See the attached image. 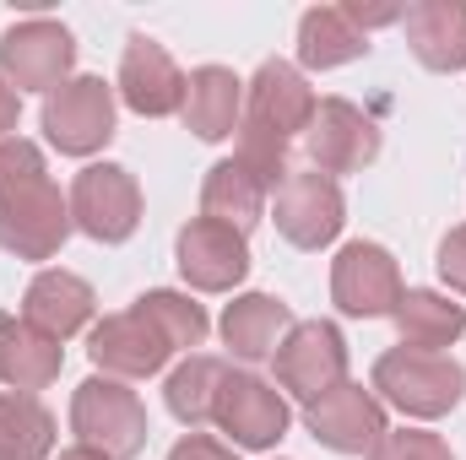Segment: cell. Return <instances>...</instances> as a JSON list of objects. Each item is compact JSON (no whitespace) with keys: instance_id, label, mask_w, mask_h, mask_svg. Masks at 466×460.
I'll return each mask as SVG.
<instances>
[{"instance_id":"1","label":"cell","mask_w":466,"mask_h":460,"mask_svg":"<svg viewBox=\"0 0 466 460\" xmlns=\"http://www.w3.org/2000/svg\"><path fill=\"white\" fill-rule=\"evenodd\" d=\"M315 93H309V82H304V71L299 65H288V60H266L260 71H255V82L244 87V115H238V163L266 185V190H277L293 168H288V152H293V141H304V130H309V119H315Z\"/></svg>"},{"instance_id":"2","label":"cell","mask_w":466,"mask_h":460,"mask_svg":"<svg viewBox=\"0 0 466 460\" xmlns=\"http://www.w3.org/2000/svg\"><path fill=\"white\" fill-rule=\"evenodd\" d=\"M71 238V195L49 179L33 141H0V249L16 260H55Z\"/></svg>"},{"instance_id":"3","label":"cell","mask_w":466,"mask_h":460,"mask_svg":"<svg viewBox=\"0 0 466 460\" xmlns=\"http://www.w3.org/2000/svg\"><path fill=\"white\" fill-rule=\"evenodd\" d=\"M369 390H380V401H390L407 417H451L466 395V368L451 352H418V346H390L374 357Z\"/></svg>"},{"instance_id":"4","label":"cell","mask_w":466,"mask_h":460,"mask_svg":"<svg viewBox=\"0 0 466 460\" xmlns=\"http://www.w3.org/2000/svg\"><path fill=\"white\" fill-rule=\"evenodd\" d=\"M71 434H76V445L109 460H136L147 450V406L125 379L93 374L71 395Z\"/></svg>"},{"instance_id":"5","label":"cell","mask_w":466,"mask_h":460,"mask_svg":"<svg viewBox=\"0 0 466 460\" xmlns=\"http://www.w3.org/2000/svg\"><path fill=\"white\" fill-rule=\"evenodd\" d=\"M71 65H76V38L66 22H49V16H27V22H11L0 33V76L16 87V93H55L71 82Z\"/></svg>"},{"instance_id":"6","label":"cell","mask_w":466,"mask_h":460,"mask_svg":"<svg viewBox=\"0 0 466 460\" xmlns=\"http://www.w3.org/2000/svg\"><path fill=\"white\" fill-rule=\"evenodd\" d=\"M71 228L98 244H125L141 228V185L125 163H87L71 179Z\"/></svg>"},{"instance_id":"7","label":"cell","mask_w":466,"mask_h":460,"mask_svg":"<svg viewBox=\"0 0 466 460\" xmlns=\"http://www.w3.org/2000/svg\"><path fill=\"white\" fill-rule=\"evenodd\" d=\"M44 135L66 157H93L115 141V87L104 76H71L44 98Z\"/></svg>"},{"instance_id":"8","label":"cell","mask_w":466,"mask_h":460,"mask_svg":"<svg viewBox=\"0 0 466 460\" xmlns=\"http://www.w3.org/2000/svg\"><path fill=\"white\" fill-rule=\"evenodd\" d=\"M212 423L228 434L233 450H277L293 412H288V395L277 385H266L249 368H228L223 390H218V406H212Z\"/></svg>"},{"instance_id":"9","label":"cell","mask_w":466,"mask_h":460,"mask_svg":"<svg viewBox=\"0 0 466 460\" xmlns=\"http://www.w3.org/2000/svg\"><path fill=\"white\" fill-rule=\"evenodd\" d=\"M401 265L385 244H369V238H352L337 249L331 260V304L352 315V320H385L396 315L401 304Z\"/></svg>"},{"instance_id":"10","label":"cell","mask_w":466,"mask_h":460,"mask_svg":"<svg viewBox=\"0 0 466 460\" xmlns=\"http://www.w3.org/2000/svg\"><path fill=\"white\" fill-rule=\"evenodd\" d=\"M277 233L293 244V249H326L342 223H348V201H342V185L320 168H293L282 185H277Z\"/></svg>"},{"instance_id":"11","label":"cell","mask_w":466,"mask_h":460,"mask_svg":"<svg viewBox=\"0 0 466 460\" xmlns=\"http://www.w3.org/2000/svg\"><path fill=\"white\" fill-rule=\"evenodd\" d=\"M348 379V342L331 320H299L277 346V385L304 406Z\"/></svg>"},{"instance_id":"12","label":"cell","mask_w":466,"mask_h":460,"mask_svg":"<svg viewBox=\"0 0 466 460\" xmlns=\"http://www.w3.org/2000/svg\"><path fill=\"white\" fill-rule=\"evenodd\" d=\"M304 152H309V168H320L331 179L358 174L380 157V125L348 98H320L309 130H304Z\"/></svg>"},{"instance_id":"13","label":"cell","mask_w":466,"mask_h":460,"mask_svg":"<svg viewBox=\"0 0 466 460\" xmlns=\"http://www.w3.org/2000/svg\"><path fill=\"white\" fill-rule=\"evenodd\" d=\"M87 357L98 374L109 379H152L168 357H174V342L157 331L152 315L141 309H125V315H104L87 336Z\"/></svg>"},{"instance_id":"14","label":"cell","mask_w":466,"mask_h":460,"mask_svg":"<svg viewBox=\"0 0 466 460\" xmlns=\"http://www.w3.org/2000/svg\"><path fill=\"white\" fill-rule=\"evenodd\" d=\"M304 428L315 434V445H326L337 455H369L385 434V406L358 379H342L337 390H326L320 401L304 406Z\"/></svg>"},{"instance_id":"15","label":"cell","mask_w":466,"mask_h":460,"mask_svg":"<svg viewBox=\"0 0 466 460\" xmlns=\"http://www.w3.org/2000/svg\"><path fill=\"white\" fill-rule=\"evenodd\" d=\"M174 260H179V276L196 293H233L249 276V244H244V233L223 228L212 217H190L179 228Z\"/></svg>"},{"instance_id":"16","label":"cell","mask_w":466,"mask_h":460,"mask_svg":"<svg viewBox=\"0 0 466 460\" xmlns=\"http://www.w3.org/2000/svg\"><path fill=\"white\" fill-rule=\"evenodd\" d=\"M119 98L125 109L141 119H168L185 109V71L174 65V55L147 38V33H130L125 55H119Z\"/></svg>"},{"instance_id":"17","label":"cell","mask_w":466,"mask_h":460,"mask_svg":"<svg viewBox=\"0 0 466 460\" xmlns=\"http://www.w3.org/2000/svg\"><path fill=\"white\" fill-rule=\"evenodd\" d=\"M93 309H98L93 282H82V276L66 271V265L38 271V276L27 282V293H22V325L44 331V336H55V342H66V336H76L82 325H93Z\"/></svg>"},{"instance_id":"18","label":"cell","mask_w":466,"mask_h":460,"mask_svg":"<svg viewBox=\"0 0 466 460\" xmlns=\"http://www.w3.org/2000/svg\"><path fill=\"white\" fill-rule=\"evenodd\" d=\"M299 320H293V309L282 304V298H271V293H244V298H233L228 309H223V346H228L238 363H266V357H277V346L282 336L293 331Z\"/></svg>"},{"instance_id":"19","label":"cell","mask_w":466,"mask_h":460,"mask_svg":"<svg viewBox=\"0 0 466 460\" xmlns=\"http://www.w3.org/2000/svg\"><path fill=\"white\" fill-rule=\"evenodd\" d=\"M418 65L429 71H466V0H418L401 16Z\"/></svg>"},{"instance_id":"20","label":"cell","mask_w":466,"mask_h":460,"mask_svg":"<svg viewBox=\"0 0 466 460\" xmlns=\"http://www.w3.org/2000/svg\"><path fill=\"white\" fill-rule=\"evenodd\" d=\"M185 130H196L201 141H228L244 115V82L228 65H196L185 76Z\"/></svg>"},{"instance_id":"21","label":"cell","mask_w":466,"mask_h":460,"mask_svg":"<svg viewBox=\"0 0 466 460\" xmlns=\"http://www.w3.org/2000/svg\"><path fill=\"white\" fill-rule=\"evenodd\" d=\"M266 195L271 190L238 157H223L201 179V217H212V223H223V228L249 238V228H260V217H266Z\"/></svg>"},{"instance_id":"22","label":"cell","mask_w":466,"mask_h":460,"mask_svg":"<svg viewBox=\"0 0 466 460\" xmlns=\"http://www.w3.org/2000/svg\"><path fill=\"white\" fill-rule=\"evenodd\" d=\"M369 55V33L342 5H309L299 16V65L304 71H337Z\"/></svg>"},{"instance_id":"23","label":"cell","mask_w":466,"mask_h":460,"mask_svg":"<svg viewBox=\"0 0 466 460\" xmlns=\"http://www.w3.org/2000/svg\"><path fill=\"white\" fill-rule=\"evenodd\" d=\"M390 320L401 331V346H418V352H445L466 336V304H451L434 287H407Z\"/></svg>"},{"instance_id":"24","label":"cell","mask_w":466,"mask_h":460,"mask_svg":"<svg viewBox=\"0 0 466 460\" xmlns=\"http://www.w3.org/2000/svg\"><path fill=\"white\" fill-rule=\"evenodd\" d=\"M60 368H66L60 342L16 320L11 342H5V352H0V385L16 390V395H38V390H49V385L60 379Z\"/></svg>"},{"instance_id":"25","label":"cell","mask_w":466,"mask_h":460,"mask_svg":"<svg viewBox=\"0 0 466 460\" xmlns=\"http://www.w3.org/2000/svg\"><path fill=\"white\" fill-rule=\"evenodd\" d=\"M223 374H228V363L223 357H212V352H190L174 374H168V385H163V401H168V412L196 434V428H207L212 423V406H218V390H223Z\"/></svg>"},{"instance_id":"26","label":"cell","mask_w":466,"mask_h":460,"mask_svg":"<svg viewBox=\"0 0 466 460\" xmlns=\"http://www.w3.org/2000/svg\"><path fill=\"white\" fill-rule=\"evenodd\" d=\"M55 455V412L38 395L0 390V460H49Z\"/></svg>"},{"instance_id":"27","label":"cell","mask_w":466,"mask_h":460,"mask_svg":"<svg viewBox=\"0 0 466 460\" xmlns=\"http://www.w3.org/2000/svg\"><path fill=\"white\" fill-rule=\"evenodd\" d=\"M136 309L157 320V331L174 342V352L201 346V342H207V331H212L207 309H201L190 293H174V287H152V293H141V298H136Z\"/></svg>"},{"instance_id":"28","label":"cell","mask_w":466,"mask_h":460,"mask_svg":"<svg viewBox=\"0 0 466 460\" xmlns=\"http://www.w3.org/2000/svg\"><path fill=\"white\" fill-rule=\"evenodd\" d=\"M369 460H456L451 445L429 428H385L380 445L369 450Z\"/></svg>"},{"instance_id":"29","label":"cell","mask_w":466,"mask_h":460,"mask_svg":"<svg viewBox=\"0 0 466 460\" xmlns=\"http://www.w3.org/2000/svg\"><path fill=\"white\" fill-rule=\"evenodd\" d=\"M434 265H440L445 287H456V293L466 298V223L440 238V255H434Z\"/></svg>"},{"instance_id":"30","label":"cell","mask_w":466,"mask_h":460,"mask_svg":"<svg viewBox=\"0 0 466 460\" xmlns=\"http://www.w3.org/2000/svg\"><path fill=\"white\" fill-rule=\"evenodd\" d=\"M168 460H238V455H233V445L212 439V434H185V439L168 450Z\"/></svg>"},{"instance_id":"31","label":"cell","mask_w":466,"mask_h":460,"mask_svg":"<svg viewBox=\"0 0 466 460\" xmlns=\"http://www.w3.org/2000/svg\"><path fill=\"white\" fill-rule=\"evenodd\" d=\"M342 11H348L363 33H369V27H385V22H401V16H407V5H363V0H352V5H342Z\"/></svg>"},{"instance_id":"32","label":"cell","mask_w":466,"mask_h":460,"mask_svg":"<svg viewBox=\"0 0 466 460\" xmlns=\"http://www.w3.org/2000/svg\"><path fill=\"white\" fill-rule=\"evenodd\" d=\"M16 119H22V93L0 76V141H11V130H16Z\"/></svg>"},{"instance_id":"33","label":"cell","mask_w":466,"mask_h":460,"mask_svg":"<svg viewBox=\"0 0 466 460\" xmlns=\"http://www.w3.org/2000/svg\"><path fill=\"white\" fill-rule=\"evenodd\" d=\"M60 460H109V455H98V450H87V445H71V450H60Z\"/></svg>"},{"instance_id":"34","label":"cell","mask_w":466,"mask_h":460,"mask_svg":"<svg viewBox=\"0 0 466 460\" xmlns=\"http://www.w3.org/2000/svg\"><path fill=\"white\" fill-rule=\"evenodd\" d=\"M11 331H16V320H11V315L0 309V352H5V342H11Z\"/></svg>"}]
</instances>
